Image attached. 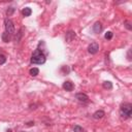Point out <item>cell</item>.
I'll return each mask as SVG.
<instances>
[{
  "instance_id": "obj_1",
  "label": "cell",
  "mask_w": 132,
  "mask_h": 132,
  "mask_svg": "<svg viewBox=\"0 0 132 132\" xmlns=\"http://www.w3.org/2000/svg\"><path fill=\"white\" fill-rule=\"evenodd\" d=\"M45 56L44 54L39 50H35L34 53L32 54V57H31V63L32 64H38V65H41V64H44L45 63Z\"/></svg>"
},
{
  "instance_id": "obj_2",
  "label": "cell",
  "mask_w": 132,
  "mask_h": 132,
  "mask_svg": "<svg viewBox=\"0 0 132 132\" xmlns=\"http://www.w3.org/2000/svg\"><path fill=\"white\" fill-rule=\"evenodd\" d=\"M120 113L123 118H131L132 116V104L131 103H123L120 108Z\"/></svg>"
},
{
  "instance_id": "obj_3",
  "label": "cell",
  "mask_w": 132,
  "mask_h": 132,
  "mask_svg": "<svg viewBox=\"0 0 132 132\" xmlns=\"http://www.w3.org/2000/svg\"><path fill=\"white\" fill-rule=\"evenodd\" d=\"M4 27H5V32L9 33L10 35H12L14 33V25H13V22L10 19L6 18L4 20Z\"/></svg>"
},
{
  "instance_id": "obj_4",
  "label": "cell",
  "mask_w": 132,
  "mask_h": 132,
  "mask_svg": "<svg viewBox=\"0 0 132 132\" xmlns=\"http://www.w3.org/2000/svg\"><path fill=\"white\" fill-rule=\"evenodd\" d=\"M98 51H99V45H98L97 42H92L91 44H89V46H88V52H89L90 54L95 55Z\"/></svg>"
},
{
  "instance_id": "obj_5",
  "label": "cell",
  "mask_w": 132,
  "mask_h": 132,
  "mask_svg": "<svg viewBox=\"0 0 132 132\" xmlns=\"http://www.w3.org/2000/svg\"><path fill=\"white\" fill-rule=\"evenodd\" d=\"M75 99H77L79 102H87L89 100V96L85 93H76L75 94Z\"/></svg>"
},
{
  "instance_id": "obj_6",
  "label": "cell",
  "mask_w": 132,
  "mask_h": 132,
  "mask_svg": "<svg viewBox=\"0 0 132 132\" xmlns=\"http://www.w3.org/2000/svg\"><path fill=\"white\" fill-rule=\"evenodd\" d=\"M73 88H74V86H73V84H72L70 80H66V81H64V84H63V89H64V90L70 92V91L73 90Z\"/></svg>"
},
{
  "instance_id": "obj_7",
  "label": "cell",
  "mask_w": 132,
  "mask_h": 132,
  "mask_svg": "<svg viewBox=\"0 0 132 132\" xmlns=\"http://www.w3.org/2000/svg\"><path fill=\"white\" fill-rule=\"evenodd\" d=\"M93 31H94V33H100L102 31V25L100 22H96L93 25Z\"/></svg>"
},
{
  "instance_id": "obj_8",
  "label": "cell",
  "mask_w": 132,
  "mask_h": 132,
  "mask_svg": "<svg viewBox=\"0 0 132 132\" xmlns=\"http://www.w3.org/2000/svg\"><path fill=\"white\" fill-rule=\"evenodd\" d=\"M105 116V112L103 111V110H97V111H95L94 113H93V118L95 119V120H99V119H102L103 117Z\"/></svg>"
},
{
  "instance_id": "obj_9",
  "label": "cell",
  "mask_w": 132,
  "mask_h": 132,
  "mask_svg": "<svg viewBox=\"0 0 132 132\" xmlns=\"http://www.w3.org/2000/svg\"><path fill=\"white\" fill-rule=\"evenodd\" d=\"M11 36H12V35H10L9 33L3 32L2 35H1V38H2V40H3L4 42H9V41L11 40Z\"/></svg>"
},
{
  "instance_id": "obj_10",
  "label": "cell",
  "mask_w": 132,
  "mask_h": 132,
  "mask_svg": "<svg viewBox=\"0 0 132 132\" xmlns=\"http://www.w3.org/2000/svg\"><path fill=\"white\" fill-rule=\"evenodd\" d=\"M75 38V32H73V31H68L67 33H66V40L68 41V42H70L72 39H74Z\"/></svg>"
},
{
  "instance_id": "obj_11",
  "label": "cell",
  "mask_w": 132,
  "mask_h": 132,
  "mask_svg": "<svg viewBox=\"0 0 132 132\" xmlns=\"http://www.w3.org/2000/svg\"><path fill=\"white\" fill-rule=\"evenodd\" d=\"M22 13H23L24 16H29V15H31V13H32V9H31L30 7H25V8L22 10Z\"/></svg>"
},
{
  "instance_id": "obj_12",
  "label": "cell",
  "mask_w": 132,
  "mask_h": 132,
  "mask_svg": "<svg viewBox=\"0 0 132 132\" xmlns=\"http://www.w3.org/2000/svg\"><path fill=\"white\" fill-rule=\"evenodd\" d=\"M30 74L32 75V76H36V75H38L39 74V69L38 68H36V67H33V68H31L30 69Z\"/></svg>"
},
{
  "instance_id": "obj_13",
  "label": "cell",
  "mask_w": 132,
  "mask_h": 132,
  "mask_svg": "<svg viewBox=\"0 0 132 132\" xmlns=\"http://www.w3.org/2000/svg\"><path fill=\"white\" fill-rule=\"evenodd\" d=\"M103 88L106 89V90H111V89H112V84H111L110 81L106 80V81L103 82Z\"/></svg>"
},
{
  "instance_id": "obj_14",
  "label": "cell",
  "mask_w": 132,
  "mask_h": 132,
  "mask_svg": "<svg viewBox=\"0 0 132 132\" xmlns=\"http://www.w3.org/2000/svg\"><path fill=\"white\" fill-rule=\"evenodd\" d=\"M73 132H85V130H84V128L80 127L79 125H75V126L73 127Z\"/></svg>"
},
{
  "instance_id": "obj_15",
  "label": "cell",
  "mask_w": 132,
  "mask_h": 132,
  "mask_svg": "<svg viewBox=\"0 0 132 132\" xmlns=\"http://www.w3.org/2000/svg\"><path fill=\"white\" fill-rule=\"evenodd\" d=\"M14 10H15V9H14L13 7H8V8H7V10H6V14H7L8 16H10V15L14 12Z\"/></svg>"
},
{
  "instance_id": "obj_16",
  "label": "cell",
  "mask_w": 132,
  "mask_h": 132,
  "mask_svg": "<svg viewBox=\"0 0 132 132\" xmlns=\"http://www.w3.org/2000/svg\"><path fill=\"white\" fill-rule=\"evenodd\" d=\"M104 38H105V39H107V40H110V39L112 38V32H110V31L106 32V33H105V35H104Z\"/></svg>"
},
{
  "instance_id": "obj_17",
  "label": "cell",
  "mask_w": 132,
  "mask_h": 132,
  "mask_svg": "<svg viewBox=\"0 0 132 132\" xmlns=\"http://www.w3.org/2000/svg\"><path fill=\"white\" fill-rule=\"evenodd\" d=\"M5 62H6V58H5V56H4V55H0V65L4 64Z\"/></svg>"
},
{
  "instance_id": "obj_18",
  "label": "cell",
  "mask_w": 132,
  "mask_h": 132,
  "mask_svg": "<svg viewBox=\"0 0 132 132\" xmlns=\"http://www.w3.org/2000/svg\"><path fill=\"white\" fill-rule=\"evenodd\" d=\"M124 25H125V27H126L128 30H131V29H132V27L130 26V22L126 21V22H124Z\"/></svg>"
},
{
  "instance_id": "obj_19",
  "label": "cell",
  "mask_w": 132,
  "mask_h": 132,
  "mask_svg": "<svg viewBox=\"0 0 132 132\" xmlns=\"http://www.w3.org/2000/svg\"><path fill=\"white\" fill-rule=\"evenodd\" d=\"M130 54H131V50H129V51H128V60H129V61H131V58H130Z\"/></svg>"
},
{
  "instance_id": "obj_20",
  "label": "cell",
  "mask_w": 132,
  "mask_h": 132,
  "mask_svg": "<svg viewBox=\"0 0 132 132\" xmlns=\"http://www.w3.org/2000/svg\"><path fill=\"white\" fill-rule=\"evenodd\" d=\"M20 34H19V36H21L22 35V30H20V32H19ZM20 40V38H15V41H19Z\"/></svg>"
},
{
  "instance_id": "obj_21",
  "label": "cell",
  "mask_w": 132,
  "mask_h": 132,
  "mask_svg": "<svg viewBox=\"0 0 132 132\" xmlns=\"http://www.w3.org/2000/svg\"><path fill=\"white\" fill-rule=\"evenodd\" d=\"M32 125H34V122H30V123H28V126H32Z\"/></svg>"
},
{
  "instance_id": "obj_22",
  "label": "cell",
  "mask_w": 132,
  "mask_h": 132,
  "mask_svg": "<svg viewBox=\"0 0 132 132\" xmlns=\"http://www.w3.org/2000/svg\"><path fill=\"white\" fill-rule=\"evenodd\" d=\"M21 132H24V131H21Z\"/></svg>"
}]
</instances>
